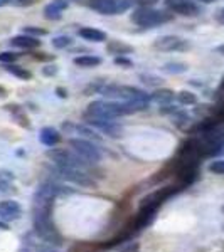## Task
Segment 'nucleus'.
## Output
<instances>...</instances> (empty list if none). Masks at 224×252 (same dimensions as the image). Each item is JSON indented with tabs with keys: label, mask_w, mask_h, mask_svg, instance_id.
<instances>
[{
	"label": "nucleus",
	"mask_w": 224,
	"mask_h": 252,
	"mask_svg": "<svg viewBox=\"0 0 224 252\" xmlns=\"http://www.w3.org/2000/svg\"><path fill=\"white\" fill-rule=\"evenodd\" d=\"M63 192V187L52 182L39 185L34 193V204H32V214H34V230L42 241L52 246L63 244V235L56 229L52 222V202Z\"/></svg>",
	"instance_id": "nucleus-1"
},
{
	"label": "nucleus",
	"mask_w": 224,
	"mask_h": 252,
	"mask_svg": "<svg viewBox=\"0 0 224 252\" xmlns=\"http://www.w3.org/2000/svg\"><path fill=\"white\" fill-rule=\"evenodd\" d=\"M172 19H174V14L165 12V10H155V9H152V7H138L132 14V22L137 24L138 27H145V29L162 26V24L170 22Z\"/></svg>",
	"instance_id": "nucleus-2"
},
{
	"label": "nucleus",
	"mask_w": 224,
	"mask_h": 252,
	"mask_svg": "<svg viewBox=\"0 0 224 252\" xmlns=\"http://www.w3.org/2000/svg\"><path fill=\"white\" fill-rule=\"evenodd\" d=\"M100 94L110 99L133 101V99H150L145 91L133 86H123V84H105L100 89Z\"/></svg>",
	"instance_id": "nucleus-3"
},
{
	"label": "nucleus",
	"mask_w": 224,
	"mask_h": 252,
	"mask_svg": "<svg viewBox=\"0 0 224 252\" xmlns=\"http://www.w3.org/2000/svg\"><path fill=\"white\" fill-rule=\"evenodd\" d=\"M46 157L52 161L56 166H63V168H79L86 170L88 165L79 155H76L75 152L69 150H61V148H49L46 152Z\"/></svg>",
	"instance_id": "nucleus-4"
},
{
	"label": "nucleus",
	"mask_w": 224,
	"mask_h": 252,
	"mask_svg": "<svg viewBox=\"0 0 224 252\" xmlns=\"http://www.w3.org/2000/svg\"><path fill=\"white\" fill-rule=\"evenodd\" d=\"M69 146L73 148V152L76 155H79L86 161L88 165H96L101 161V152L100 148L89 140H84V138H71L69 140Z\"/></svg>",
	"instance_id": "nucleus-5"
},
{
	"label": "nucleus",
	"mask_w": 224,
	"mask_h": 252,
	"mask_svg": "<svg viewBox=\"0 0 224 252\" xmlns=\"http://www.w3.org/2000/svg\"><path fill=\"white\" fill-rule=\"evenodd\" d=\"M56 173H58L63 180H68V182H71V184H75V185L86 187V189H93V187H96V180L86 172V170L63 168V166H56Z\"/></svg>",
	"instance_id": "nucleus-6"
},
{
	"label": "nucleus",
	"mask_w": 224,
	"mask_h": 252,
	"mask_svg": "<svg viewBox=\"0 0 224 252\" xmlns=\"http://www.w3.org/2000/svg\"><path fill=\"white\" fill-rule=\"evenodd\" d=\"M86 121L89 126H95L96 129H100L103 135L110 138H118L123 133L121 125H118L115 120H107V118H95V116H86Z\"/></svg>",
	"instance_id": "nucleus-7"
},
{
	"label": "nucleus",
	"mask_w": 224,
	"mask_h": 252,
	"mask_svg": "<svg viewBox=\"0 0 224 252\" xmlns=\"http://www.w3.org/2000/svg\"><path fill=\"white\" fill-rule=\"evenodd\" d=\"M153 47L162 52H172L186 51V49H189V44H187V40L177 37V35H162L153 42Z\"/></svg>",
	"instance_id": "nucleus-8"
},
{
	"label": "nucleus",
	"mask_w": 224,
	"mask_h": 252,
	"mask_svg": "<svg viewBox=\"0 0 224 252\" xmlns=\"http://www.w3.org/2000/svg\"><path fill=\"white\" fill-rule=\"evenodd\" d=\"M22 217V207L15 200H3L0 202V220L2 222H14Z\"/></svg>",
	"instance_id": "nucleus-9"
},
{
	"label": "nucleus",
	"mask_w": 224,
	"mask_h": 252,
	"mask_svg": "<svg viewBox=\"0 0 224 252\" xmlns=\"http://www.w3.org/2000/svg\"><path fill=\"white\" fill-rule=\"evenodd\" d=\"M165 5L169 7L170 12H176L179 15L192 17L199 14V7L195 5L192 0H165Z\"/></svg>",
	"instance_id": "nucleus-10"
},
{
	"label": "nucleus",
	"mask_w": 224,
	"mask_h": 252,
	"mask_svg": "<svg viewBox=\"0 0 224 252\" xmlns=\"http://www.w3.org/2000/svg\"><path fill=\"white\" fill-rule=\"evenodd\" d=\"M63 129L68 133H76L78 138H84V140H89V141H100L101 138L93 131L91 128L84 125H73V123H64L63 125Z\"/></svg>",
	"instance_id": "nucleus-11"
},
{
	"label": "nucleus",
	"mask_w": 224,
	"mask_h": 252,
	"mask_svg": "<svg viewBox=\"0 0 224 252\" xmlns=\"http://www.w3.org/2000/svg\"><path fill=\"white\" fill-rule=\"evenodd\" d=\"M68 5V0H52L49 5L44 7V17L47 20H61L63 19V10H66Z\"/></svg>",
	"instance_id": "nucleus-12"
},
{
	"label": "nucleus",
	"mask_w": 224,
	"mask_h": 252,
	"mask_svg": "<svg viewBox=\"0 0 224 252\" xmlns=\"http://www.w3.org/2000/svg\"><path fill=\"white\" fill-rule=\"evenodd\" d=\"M10 46L14 47H19V49H37L40 46V40L37 37H32V35H27V34H22V35H15L9 40Z\"/></svg>",
	"instance_id": "nucleus-13"
},
{
	"label": "nucleus",
	"mask_w": 224,
	"mask_h": 252,
	"mask_svg": "<svg viewBox=\"0 0 224 252\" xmlns=\"http://www.w3.org/2000/svg\"><path fill=\"white\" fill-rule=\"evenodd\" d=\"M39 140H40V143H42V145L52 148V146H56L61 141V133L56 128H52V126H46V128L40 129Z\"/></svg>",
	"instance_id": "nucleus-14"
},
{
	"label": "nucleus",
	"mask_w": 224,
	"mask_h": 252,
	"mask_svg": "<svg viewBox=\"0 0 224 252\" xmlns=\"http://www.w3.org/2000/svg\"><path fill=\"white\" fill-rule=\"evenodd\" d=\"M107 51L110 52V54L115 56V58H118V56L132 54L133 47L128 46V44H125V42H120V40H110V42L107 44Z\"/></svg>",
	"instance_id": "nucleus-15"
},
{
	"label": "nucleus",
	"mask_w": 224,
	"mask_h": 252,
	"mask_svg": "<svg viewBox=\"0 0 224 252\" xmlns=\"http://www.w3.org/2000/svg\"><path fill=\"white\" fill-rule=\"evenodd\" d=\"M79 37H83L84 40H91V42H105L107 40V34L98 29H93V27H83L79 29Z\"/></svg>",
	"instance_id": "nucleus-16"
},
{
	"label": "nucleus",
	"mask_w": 224,
	"mask_h": 252,
	"mask_svg": "<svg viewBox=\"0 0 224 252\" xmlns=\"http://www.w3.org/2000/svg\"><path fill=\"white\" fill-rule=\"evenodd\" d=\"M150 99L155 101L158 104H169L174 101V91L172 89H167V88H162V89H157V91L152 93V96H150Z\"/></svg>",
	"instance_id": "nucleus-17"
},
{
	"label": "nucleus",
	"mask_w": 224,
	"mask_h": 252,
	"mask_svg": "<svg viewBox=\"0 0 224 252\" xmlns=\"http://www.w3.org/2000/svg\"><path fill=\"white\" fill-rule=\"evenodd\" d=\"M5 71L9 72V74L12 76H15V78H19V79H24V81H29L32 79V72L31 71H27L26 67H22V66H17V64H5Z\"/></svg>",
	"instance_id": "nucleus-18"
},
{
	"label": "nucleus",
	"mask_w": 224,
	"mask_h": 252,
	"mask_svg": "<svg viewBox=\"0 0 224 252\" xmlns=\"http://www.w3.org/2000/svg\"><path fill=\"white\" fill-rule=\"evenodd\" d=\"M75 64L78 67H96L101 64V58L98 56H79V58L75 59Z\"/></svg>",
	"instance_id": "nucleus-19"
},
{
	"label": "nucleus",
	"mask_w": 224,
	"mask_h": 252,
	"mask_svg": "<svg viewBox=\"0 0 224 252\" xmlns=\"http://www.w3.org/2000/svg\"><path fill=\"white\" fill-rule=\"evenodd\" d=\"M3 108H5L7 111H10L12 115L15 116V120L19 121V125H20V126H26V128H31L29 120H27V116H24L22 108H20L19 104H7V106H3Z\"/></svg>",
	"instance_id": "nucleus-20"
},
{
	"label": "nucleus",
	"mask_w": 224,
	"mask_h": 252,
	"mask_svg": "<svg viewBox=\"0 0 224 252\" xmlns=\"http://www.w3.org/2000/svg\"><path fill=\"white\" fill-rule=\"evenodd\" d=\"M14 175H10L9 172H0V192L7 193L10 190H14Z\"/></svg>",
	"instance_id": "nucleus-21"
},
{
	"label": "nucleus",
	"mask_w": 224,
	"mask_h": 252,
	"mask_svg": "<svg viewBox=\"0 0 224 252\" xmlns=\"http://www.w3.org/2000/svg\"><path fill=\"white\" fill-rule=\"evenodd\" d=\"M162 71L167 72V74H182V72L187 71V64H184V63H167V64H164Z\"/></svg>",
	"instance_id": "nucleus-22"
},
{
	"label": "nucleus",
	"mask_w": 224,
	"mask_h": 252,
	"mask_svg": "<svg viewBox=\"0 0 224 252\" xmlns=\"http://www.w3.org/2000/svg\"><path fill=\"white\" fill-rule=\"evenodd\" d=\"M177 99L181 104H186V106H190V104H195L197 103V96L190 91H181L177 94Z\"/></svg>",
	"instance_id": "nucleus-23"
},
{
	"label": "nucleus",
	"mask_w": 224,
	"mask_h": 252,
	"mask_svg": "<svg viewBox=\"0 0 224 252\" xmlns=\"http://www.w3.org/2000/svg\"><path fill=\"white\" fill-rule=\"evenodd\" d=\"M73 44V39L69 35H58V37L52 39V46L56 49H66Z\"/></svg>",
	"instance_id": "nucleus-24"
},
{
	"label": "nucleus",
	"mask_w": 224,
	"mask_h": 252,
	"mask_svg": "<svg viewBox=\"0 0 224 252\" xmlns=\"http://www.w3.org/2000/svg\"><path fill=\"white\" fill-rule=\"evenodd\" d=\"M140 79H142V83L149 84V86H160L162 84V79L153 74H140Z\"/></svg>",
	"instance_id": "nucleus-25"
},
{
	"label": "nucleus",
	"mask_w": 224,
	"mask_h": 252,
	"mask_svg": "<svg viewBox=\"0 0 224 252\" xmlns=\"http://www.w3.org/2000/svg\"><path fill=\"white\" fill-rule=\"evenodd\" d=\"M17 59H19V54H15V52H10V51L0 52V63H3V64H12Z\"/></svg>",
	"instance_id": "nucleus-26"
},
{
	"label": "nucleus",
	"mask_w": 224,
	"mask_h": 252,
	"mask_svg": "<svg viewBox=\"0 0 224 252\" xmlns=\"http://www.w3.org/2000/svg\"><path fill=\"white\" fill-rule=\"evenodd\" d=\"M24 34L32 35V37H40V35H46L47 31L46 29H39V27H24Z\"/></svg>",
	"instance_id": "nucleus-27"
},
{
	"label": "nucleus",
	"mask_w": 224,
	"mask_h": 252,
	"mask_svg": "<svg viewBox=\"0 0 224 252\" xmlns=\"http://www.w3.org/2000/svg\"><path fill=\"white\" fill-rule=\"evenodd\" d=\"M209 172L216 175H224V160H216L209 165Z\"/></svg>",
	"instance_id": "nucleus-28"
},
{
	"label": "nucleus",
	"mask_w": 224,
	"mask_h": 252,
	"mask_svg": "<svg viewBox=\"0 0 224 252\" xmlns=\"http://www.w3.org/2000/svg\"><path fill=\"white\" fill-rule=\"evenodd\" d=\"M140 251V244L138 242H127L125 246L120 247V252H138Z\"/></svg>",
	"instance_id": "nucleus-29"
},
{
	"label": "nucleus",
	"mask_w": 224,
	"mask_h": 252,
	"mask_svg": "<svg viewBox=\"0 0 224 252\" xmlns=\"http://www.w3.org/2000/svg\"><path fill=\"white\" fill-rule=\"evenodd\" d=\"M115 64H116V66H123L125 69H130L133 66L132 61L127 59L125 56H118V58H115Z\"/></svg>",
	"instance_id": "nucleus-30"
},
{
	"label": "nucleus",
	"mask_w": 224,
	"mask_h": 252,
	"mask_svg": "<svg viewBox=\"0 0 224 252\" xmlns=\"http://www.w3.org/2000/svg\"><path fill=\"white\" fill-rule=\"evenodd\" d=\"M32 58H34L36 61H54V56L47 54V52H34Z\"/></svg>",
	"instance_id": "nucleus-31"
},
{
	"label": "nucleus",
	"mask_w": 224,
	"mask_h": 252,
	"mask_svg": "<svg viewBox=\"0 0 224 252\" xmlns=\"http://www.w3.org/2000/svg\"><path fill=\"white\" fill-rule=\"evenodd\" d=\"M37 2V0H12V5H15V7H31V5H34V3Z\"/></svg>",
	"instance_id": "nucleus-32"
},
{
	"label": "nucleus",
	"mask_w": 224,
	"mask_h": 252,
	"mask_svg": "<svg viewBox=\"0 0 224 252\" xmlns=\"http://www.w3.org/2000/svg\"><path fill=\"white\" fill-rule=\"evenodd\" d=\"M42 74L44 76H56L58 74V66H46V67H42Z\"/></svg>",
	"instance_id": "nucleus-33"
},
{
	"label": "nucleus",
	"mask_w": 224,
	"mask_h": 252,
	"mask_svg": "<svg viewBox=\"0 0 224 252\" xmlns=\"http://www.w3.org/2000/svg\"><path fill=\"white\" fill-rule=\"evenodd\" d=\"M157 3V0H135V5L138 7H153Z\"/></svg>",
	"instance_id": "nucleus-34"
},
{
	"label": "nucleus",
	"mask_w": 224,
	"mask_h": 252,
	"mask_svg": "<svg viewBox=\"0 0 224 252\" xmlns=\"http://www.w3.org/2000/svg\"><path fill=\"white\" fill-rule=\"evenodd\" d=\"M56 93H58L59 97H68V91H66V89H63V88H56Z\"/></svg>",
	"instance_id": "nucleus-35"
},
{
	"label": "nucleus",
	"mask_w": 224,
	"mask_h": 252,
	"mask_svg": "<svg viewBox=\"0 0 224 252\" xmlns=\"http://www.w3.org/2000/svg\"><path fill=\"white\" fill-rule=\"evenodd\" d=\"M9 96V93H7V89L3 88V86H0V99H3V97H7Z\"/></svg>",
	"instance_id": "nucleus-36"
},
{
	"label": "nucleus",
	"mask_w": 224,
	"mask_h": 252,
	"mask_svg": "<svg viewBox=\"0 0 224 252\" xmlns=\"http://www.w3.org/2000/svg\"><path fill=\"white\" fill-rule=\"evenodd\" d=\"M218 20H219V22H221V24H224V9L218 14Z\"/></svg>",
	"instance_id": "nucleus-37"
},
{
	"label": "nucleus",
	"mask_w": 224,
	"mask_h": 252,
	"mask_svg": "<svg viewBox=\"0 0 224 252\" xmlns=\"http://www.w3.org/2000/svg\"><path fill=\"white\" fill-rule=\"evenodd\" d=\"M12 0H0V7H3V5H7V3H10Z\"/></svg>",
	"instance_id": "nucleus-38"
},
{
	"label": "nucleus",
	"mask_w": 224,
	"mask_h": 252,
	"mask_svg": "<svg viewBox=\"0 0 224 252\" xmlns=\"http://www.w3.org/2000/svg\"><path fill=\"white\" fill-rule=\"evenodd\" d=\"M218 52H221V54H224V46H219L218 49H216Z\"/></svg>",
	"instance_id": "nucleus-39"
},
{
	"label": "nucleus",
	"mask_w": 224,
	"mask_h": 252,
	"mask_svg": "<svg viewBox=\"0 0 224 252\" xmlns=\"http://www.w3.org/2000/svg\"><path fill=\"white\" fill-rule=\"evenodd\" d=\"M201 2H204V3H213V2H216V0H201Z\"/></svg>",
	"instance_id": "nucleus-40"
},
{
	"label": "nucleus",
	"mask_w": 224,
	"mask_h": 252,
	"mask_svg": "<svg viewBox=\"0 0 224 252\" xmlns=\"http://www.w3.org/2000/svg\"><path fill=\"white\" fill-rule=\"evenodd\" d=\"M88 2H89V3H91V2H98V0H88Z\"/></svg>",
	"instance_id": "nucleus-41"
},
{
	"label": "nucleus",
	"mask_w": 224,
	"mask_h": 252,
	"mask_svg": "<svg viewBox=\"0 0 224 252\" xmlns=\"http://www.w3.org/2000/svg\"><path fill=\"white\" fill-rule=\"evenodd\" d=\"M223 88H224V81H223Z\"/></svg>",
	"instance_id": "nucleus-42"
}]
</instances>
